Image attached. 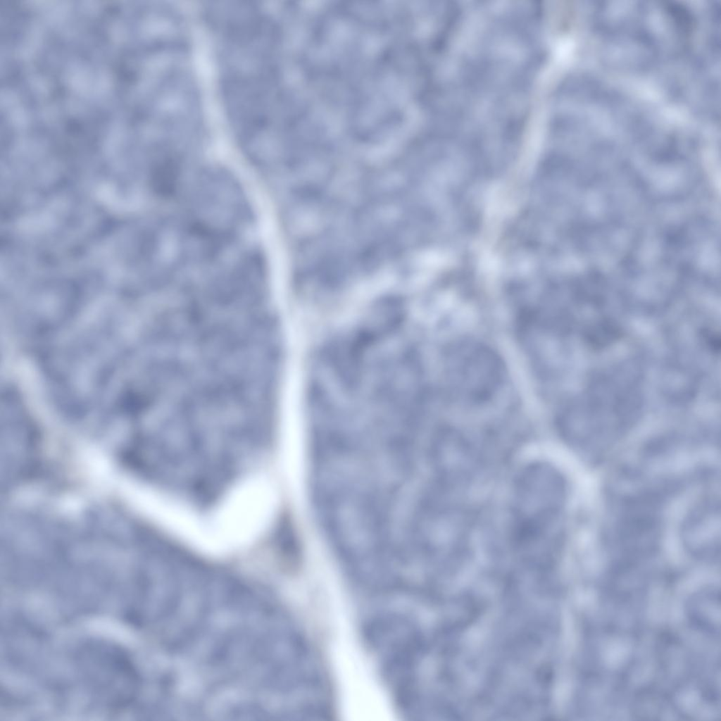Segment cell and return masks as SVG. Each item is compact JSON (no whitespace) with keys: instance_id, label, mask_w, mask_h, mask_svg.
<instances>
[{"instance_id":"1","label":"cell","mask_w":721,"mask_h":721,"mask_svg":"<svg viewBox=\"0 0 721 721\" xmlns=\"http://www.w3.org/2000/svg\"><path fill=\"white\" fill-rule=\"evenodd\" d=\"M593 26L612 60L637 70L659 67L686 54L696 20L685 6L670 1H601Z\"/></svg>"},{"instance_id":"2","label":"cell","mask_w":721,"mask_h":721,"mask_svg":"<svg viewBox=\"0 0 721 721\" xmlns=\"http://www.w3.org/2000/svg\"><path fill=\"white\" fill-rule=\"evenodd\" d=\"M446 372L453 395L473 405L490 400L504 377L503 365L498 355L484 344L468 341L451 347Z\"/></svg>"},{"instance_id":"3","label":"cell","mask_w":721,"mask_h":721,"mask_svg":"<svg viewBox=\"0 0 721 721\" xmlns=\"http://www.w3.org/2000/svg\"><path fill=\"white\" fill-rule=\"evenodd\" d=\"M83 675L99 695L111 703L127 702L132 696L136 678L126 656L116 648L93 645L81 653Z\"/></svg>"},{"instance_id":"4","label":"cell","mask_w":721,"mask_h":721,"mask_svg":"<svg viewBox=\"0 0 721 721\" xmlns=\"http://www.w3.org/2000/svg\"><path fill=\"white\" fill-rule=\"evenodd\" d=\"M720 503L714 498L699 502L687 514L682 529L686 548L694 556L715 559L720 551Z\"/></svg>"}]
</instances>
